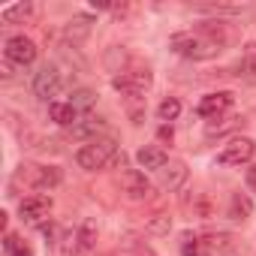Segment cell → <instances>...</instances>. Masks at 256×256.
Returning <instances> with one entry per match:
<instances>
[{
  "label": "cell",
  "instance_id": "6da1fadb",
  "mask_svg": "<svg viewBox=\"0 0 256 256\" xmlns=\"http://www.w3.org/2000/svg\"><path fill=\"white\" fill-rule=\"evenodd\" d=\"M226 42V28L223 22H205L199 24L196 30H184V34H175L172 36V52L187 58V60H208L214 58Z\"/></svg>",
  "mask_w": 256,
  "mask_h": 256
},
{
  "label": "cell",
  "instance_id": "7a4b0ae2",
  "mask_svg": "<svg viewBox=\"0 0 256 256\" xmlns=\"http://www.w3.org/2000/svg\"><path fill=\"white\" fill-rule=\"evenodd\" d=\"M118 157H120V151H118V142L112 136H100V139H94V142H88L76 151V163L84 172L106 169L108 163H118Z\"/></svg>",
  "mask_w": 256,
  "mask_h": 256
},
{
  "label": "cell",
  "instance_id": "3957f363",
  "mask_svg": "<svg viewBox=\"0 0 256 256\" xmlns=\"http://www.w3.org/2000/svg\"><path fill=\"white\" fill-rule=\"evenodd\" d=\"M18 181L24 187H30V190L42 193V190H54L64 181V175H60L58 166H22L18 169Z\"/></svg>",
  "mask_w": 256,
  "mask_h": 256
},
{
  "label": "cell",
  "instance_id": "277c9868",
  "mask_svg": "<svg viewBox=\"0 0 256 256\" xmlns=\"http://www.w3.org/2000/svg\"><path fill=\"white\" fill-rule=\"evenodd\" d=\"M60 88H64V76H60L58 66L46 64V66L36 70V76H34V94L42 102H54V96L60 94Z\"/></svg>",
  "mask_w": 256,
  "mask_h": 256
},
{
  "label": "cell",
  "instance_id": "5b68a950",
  "mask_svg": "<svg viewBox=\"0 0 256 256\" xmlns=\"http://www.w3.org/2000/svg\"><path fill=\"white\" fill-rule=\"evenodd\" d=\"M151 70H124L120 76L112 78V88L120 90L124 96H142L151 88Z\"/></svg>",
  "mask_w": 256,
  "mask_h": 256
},
{
  "label": "cell",
  "instance_id": "8992f818",
  "mask_svg": "<svg viewBox=\"0 0 256 256\" xmlns=\"http://www.w3.org/2000/svg\"><path fill=\"white\" fill-rule=\"evenodd\" d=\"M4 58L16 66H30L36 60V42L24 34H16L4 42Z\"/></svg>",
  "mask_w": 256,
  "mask_h": 256
},
{
  "label": "cell",
  "instance_id": "52a82bcc",
  "mask_svg": "<svg viewBox=\"0 0 256 256\" xmlns=\"http://www.w3.org/2000/svg\"><path fill=\"white\" fill-rule=\"evenodd\" d=\"M253 154H256V142L247 136H238L229 145H223V151L217 154V163L220 166H244L253 160Z\"/></svg>",
  "mask_w": 256,
  "mask_h": 256
},
{
  "label": "cell",
  "instance_id": "ba28073f",
  "mask_svg": "<svg viewBox=\"0 0 256 256\" xmlns=\"http://www.w3.org/2000/svg\"><path fill=\"white\" fill-rule=\"evenodd\" d=\"M18 214H22V220H24V223L40 226V223H46V220H48V214H52V199H48V196H42V193L24 196V199L18 202Z\"/></svg>",
  "mask_w": 256,
  "mask_h": 256
},
{
  "label": "cell",
  "instance_id": "9c48e42d",
  "mask_svg": "<svg viewBox=\"0 0 256 256\" xmlns=\"http://www.w3.org/2000/svg\"><path fill=\"white\" fill-rule=\"evenodd\" d=\"M120 190H124L126 199H133V202L151 199V181H148L145 172H139V169H126V172H120Z\"/></svg>",
  "mask_w": 256,
  "mask_h": 256
},
{
  "label": "cell",
  "instance_id": "30bf717a",
  "mask_svg": "<svg viewBox=\"0 0 256 256\" xmlns=\"http://www.w3.org/2000/svg\"><path fill=\"white\" fill-rule=\"evenodd\" d=\"M229 108H232V94H229V90L208 94V96H202L199 106H196V112H199L202 118H220V114L229 112Z\"/></svg>",
  "mask_w": 256,
  "mask_h": 256
},
{
  "label": "cell",
  "instance_id": "8fae6325",
  "mask_svg": "<svg viewBox=\"0 0 256 256\" xmlns=\"http://www.w3.org/2000/svg\"><path fill=\"white\" fill-rule=\"evenodd\" d=\"M48 118H52L58 126H70V130H72V126L82 120V112H78L70 100H66V102H64V100H54V102H48Z\"/></svg>",
  "mask_w": 256,
  "mask_h": 256
},
{
  "label": "cell",
  "instance_id": "7c38bea8",
  "mask_svg": "<svg viewBox=\"0 0 256 256\" xmlns=\"http://www.w3.org/2000/svg\"><path fill=\"white\" fill-rule=\"evenodd\" d=\"M136 163H139L142 169L163 172V169L169 166V154H166L160 145H145V148H139V154H136Z\"/></svg>",
  "mask_w": 256,
  "mask_h": 256
},
{
  "label": "cell",
  "instance_id": "4fadbf2b",
  "mask_svg": "<svg viewBox=\"0 0 256 256\" xmlns=\"http://www.w3.org/2000/svg\"><path fill=\"white\" fill-rule=\"evenodd\" d=\"M187 166L181 163V160H169V166L160 172V184L166 187V190H181L184 187V181H187Z\"/></svg>",
  "mask_w": 256,
  "mask_h": 256
},
{
  "label": "cell",
  "instance_id": "5bb4252c",
  "mask_svg": "<svg viewBox=\"0 0 256 256\" xmlns=\"http://www.w3.org/2000/svg\"><path fill=\"white\" fill-rule=\"evenodd\" d=\"M100 130H106V120H102V118H94V114H84V118L72 126V136L94 142V139H100V136H96Z\"/></svg>",
  "mask_w": 256,
  "mask_h": 256
},
{
  "label": "cell",
  "instance_id": "9a60e30c",
  "mask_svg": "<svg viewBox=\"0 0 256 256\" xmlns=\"http://www.w3.org/2000/svg\"><path fill=\"white\" fill-rule=\"evenodd\" d=\"M90 24H94V22H90V16H76V18H70V22H66L64 36H66L72 46H78V42L90 34Z\"/></svg>",
  "mask_w": 256,
  "mask_h": 256
},
{
  "label": "cell",
  "instance_id": "2e32d148",
  "mask_svg": "<svg viewBox=\"0 0 256 256\" xmlns=\"http://www.w3.org/2000/svg\"><path fill=\"white\" fill-rule=\"evenodd\" d=\"M250 214H253L250 196H247V193H235L232 202H229V217H232V220H247Z\"/></svg>",
  "mask_w": 256,
  "mask_h": 256
},
{
  "label": "cell",
  "instance_id": "e0dca14e",
  "mask_svg": "<svg viewBox=\"0 0 256 256\" xmlns=\"http://www.w3.org/2000/svg\"><path fill=\"white\" fill-rule=\"evenodd\" d=\"M30 16H34V6L22 0V4L6 6L4 12H0V22H4V24H16V22H24V18H30Z\"/></svg>",
  "mask_w": 256,
  "mask_h": 256
},
{
  "label": "cell",
  "instance_id": "ac0fdd59",
  "mask_svg": "<svg viewBox=\"0 0 256 256\" xmlns=\"http://www.w3.org/2000/svg\"><path fill=\"white\" fill-rule=\"evenodd\" d=\"M238 72L241 76H256V42H247L244 46V52H241V58H238Z\"/></svg>",
  "mask_w": 256,
  "mask_h": 256
},
{
  "label": "cell",
  "instance_id": "d6986e66",
  "mask_svg": "<svg viewBox=\"0 0 256 256\" xmlns=\"http://www.w3.org/2000/svg\"><path fill=\"white\" fill-rule=\"evenodd\" d=\"M54 244L60 247V253H64V256H72L76 250H82V241H78V229H64V232H60V238H58Z\"/></svg>",
  "mask_w": 256,
  "mask_h": 256
},
{
  "label": "cell",
  "instance_id": "ffe728a7",
  "mask_svg": "<svg viewBox=\"0 0 256 256\" xmlns=\"http://www.w3.org/2000/svg\"><path fill=\"white\" fill-rule=\"evenodd\" d=\"M4 250H6V256H34V250H30L16 232H6V238H4Z\"/></svg>",
  "mask_w": 256,
  "mask_h": 256
},
{
  "label": "cell",
  "instance_id": "44dd1931",
  "mask_svg": "<svg viewBox=\"0 0 256 256\" xmlns=\"http://www.w3.org/2000/svg\"><path fill=\"white\" fill-rule=\"evenodd\" d=\"M70 102H72L82 114H88V112L94 108V102H96V94H94V90H88V88H82V90H76V94L70 96Z\"/></svg>",
  "mask_w": 256,
  "mask_h": 256
},
{
  "label": "cell",
  "instance_id": "7402d4cb",
  "mask_svg": "<svg viewBox=\"0 0 256 256\" xmlns=\"http://www.w3.org/2000/svg\"><path fill=\"white\" fill-rule=\"evenodd\" d=\"M178 114H181V102H178L175 96H169V100H163V102L157 106V118H160L163 124H172Z\"/></svg>",
  "mask_w": 256,
  "mask_h": 256
},
{
  "label": "cell",
  "instance_id": "603a6c76",
  "mask_svg": "<svg viewBox=\"0 0 256 256\" xmlns=\"http://www.w3.org/2000/svg\"><path fill=\"white\" fill-rule=\"evenodd\" d=\"M78 241H82V250H90V247L96 244V226H94L90 220L82 223V229H78Z\"/></svg>",
  "mask_w": 256,
  "mask_h": 256
},
{
  "label": "cell",
  "instance_id": "cb8c5ba5",
  "mask_svg": "<svg viewBox=\"0 0 256 256\" xmlns=\"http://www.w3.org/2000/svg\"><path fill=\"white\" fill-rule=\"evenodd\" d=\"M169 226H172V223H169V217H163V214H157V217L148 223L151 232H169Z\"/></svg>",
  "mask_w": 256,
  "mask_h": 256
},
{
  "label": "cell",
  "instance_id": "d4e9b609",
  "mask_svg": "<svg viewBox=\"0 0 256 256\" xmlns=\"http://www.w3.org/2000/svg\"><path fill=\"white\" fill-rule=\"evenodd\" d=\"M247 187H253V190H256V166H250V169H247Z\"/></svg>",
  "mask_w": 256,
  "mask_h": 256
},
{
  "label": "cell",
  "instance_id": "484cf974",
  "mask_svg": "<svg viewBox=\"0 0 256 256\" xmlns=\"http://www.w3.org/2000/svg\"><path fill=\"white\" fill-rule=\"evenodd\" d=\"M133 256H157V253H154V250H151V247H145V244H139V247H136V253H133Z\"/></svg>",
  "mask_w": 256,
  "mask_h": 256
}]
</instances>
